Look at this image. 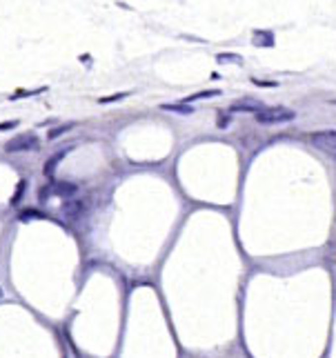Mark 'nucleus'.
<instances>
[{"instance_id": "10", "label": "nucleus", "mask_w": 336, "mask_h": 358, "mask_svg": "<svg viewBox=\"0 0 336 358\" xmlns=\"http://www.w3.org/2000/svg\"><path fill=\"white\" fill-rule=\"evenodd\" d=\"M72 127H74L72 122H63V125H58V127H54V129H49V131H47V138H49V140H56V138H60V136H63V134H67V131L72 129Z\"/></svg>"}, {"instance_id": "2", "label": "nucleus", "mask_w": 336, "mask_h": 358, "mask_svg": "<svg viewBox=\"0 0 336 358\" xmlns=\"http://www.w3.org/2000/svg\"><path fill=\"white\" fill-rule=\"evenodd\" d=\"M309 143L323 152L325 156L336 158V129H325V131H316L309 136Z\"/></svg>"}, {"instance_id": "7", "label": "nucleus", "mask_w": 336, "mask_h": 358, "mask_svg": "<svg viewBox=\"0 0 336 358\" xmlns=\"http://www.w3.org/2000/svg\"><path fill=\"white\" fill-rule=\"evenodd\" d=\"M65 156H67V149H60V152H56L54 156H51L49 160L45 162V167H42V174H45L47 178H51V176H54V171H56V167H58V162L63 160Z\"/></svg>"}, {"instance_id": "20", "label": "nucleus", "mask_w": 336, "mask_h": 358, "mask_svg": "<svg viewBox=\"0 0 336 358\" xmlns=\"http://www.w3.org/2000/svg\"><path fill=\"white\" fill-rule=\"evenodd\" d=\"M332 103H334V105H336V100H332Z\"/></svg>"}, {"instance_id": "4", "label": "nucleus", "mask_w": 336, "mask_h": 358, "mask_svg": "<svg viewBox=\"0 0 336 358\" xmlns=\"http://www.w3.org/2000/svg\"><path fill=\"white\" fill-rule=\"evenodd\" d=\"M87 209H89V200H85V198L74 196L72 200L63 202V214H65V218L67 220H78L81 216L87 214Z\"/></svg>"}, {"instance_id": "17", "label": "nucleus", "mask_w": 336, "mask_h": 358, "mask_svg": "<svg viewBox=\"0 0 336 358\" xmlns=\"http://www.w3.org/2000/svg\"><path fill=\"white\" fill-rule=\"evenodd\" d=\"M252 82H254V85H258V87H276L278 85V82H274V80H256V78Z\"/></svg>"}, {"instance_id": "13", "label": "nucleus", "mask_w": 336, "mask_h": 358, "mask_svg": "<svg viewBox=\"0 0 336 358\" xmlns=\"http://www.w3.org/2000/svg\"><path fill=\"white\" fill-rule=\"evenodd\" d=\"M216 58H218V63H238V65L243 63L241 56H236V54H218Z\"/></svg>"}, {"instance_id": "11", "label": "nucleus", "mask_w": 336, "mask_h": 358, "mask_svg": "<svg viewBox=\"0 0 336 358\" xmlns=\"http://www.w3.org/2000/svg\"><path fill=\"white\" fill-rule=\"evenodd\" d=\"M42 91H45V87H41V89H20V91H14V94L9 96V100H18V98H29V96L42 94Z\"/></svg>"}, {"instance_id": "19", "label": "nucleus", "mask_w": 336, "mask_h": 358, "mask_svg": "<svg viewBox=\"0 0 336 358\" xmlns=\"http://www.w3.org/2000/svg\"><path fill=\"white\" fill-rule=\"evenodd\" d=\"M0 296H2V289H0Z\"/></svg>"}, {"instance_id": "1", "label": "nucleus", "mask_w": 336, "mask_h": 358, "mask_svg": "<svg viewBox=\"0 0 336 358\" xmlns=\"http://www.w3.org/2000/svg\"><path fill=\"white\" fill-rule=\"evenodd\" d=\"M254 118H256V122H258V125H278V122L294 120L296 114L292 112V109L276 105V107H263L260 112L254 114Z\"/></svg>"}, {"instance_id": "16", "label": "nucleus", "mask_w": 336, "mask_h": 358, "mask_svg": "<svg viewBox=\"0 0 336 358\" xmlns=\"http://www.w3.org/2000/svg\"><path fill=\"white\" fill-rule=\"evenodd\" d=\"M18 127V120H9V122H0V131H7V129H14Z\"/></svg>"}, {"instance_id": "8", "label": "nucleus", "mask_w": 336, "mask_h": 358, "mask_svg": "<svg viewBox=\"0 0 336 358\" xmlns=\"http://www.w3.org/2000/svg\"><path fill=\"white\" fill-rule=\"evenodd\" d=\"M161 109L165 112H176V114H194V107L187 103H178V105H161Z\"/></svg>"}, {"instance_id": "18", "label": "nucleus", "mask_w": 336, "mask_h": 358, "mask_svg": "<svg viewBox=\"0 0 336 358\" xmlns=\"http://www.w3.org/2000/svg\"><path fill=\"white\" fill-rule=\"evenodd\" d=\"M218 125H220V127H225V125H227V116H225V114H220V120H218Z\"/></svg>"}, {"instance_id": "9", "label": "nucleus", "mask_w": 336, "mask_h": 358, "mask_svg": "<svg viewBox=\"0 0 336 358\" xmlns=\"http://www.w3.org/2000/svg\"><path fill=\"white\" fill-rule=\"evenodd\" d=\"M211 96H220V91H218V89H205V91H198V94H192V96H187V98H185L183 103L192 105L194 100H201V98H211Z\"/></svg>"}, {"instance_id": "15", "label": "nucleus", "mask_w": 336, "mask_h": 358, "mask_svg": "<svg viewBox=\"0 0 336 358\" xmlns=\"http://www.w3.org/2000/svg\"><path fill=\"white\" fill-rule=\"evenodd\" d=\"M32 216H34V218H42V214H41V211H36V209H25V211H20V218H23V220L25 218H32Z\"/></svg>"}, {"instance_id": "3", "label": "nucleus", "mask_w": 336, "mask_h": 358, "mask_svg": "<svg viewBox=\"0 0 336 358\" xmlns=\"http://www.w3.org/2000/svg\"><path fill=\"white\" fill-rule=\"evenodd\" d=\"M38 147H41V140H38L34 134L16 136V138H11V140H7L5 143V152H9V154L32 152V149H38Z\"/></svg>"}, {"instance_id": "6", "label": "nucleus", "mask_w": 336, "mask_h": 358, "mask_svg": "<svg viewBox=\"0 0 336 358\" xmlns=\"http://www.w3.org/2000/svg\"><path fill=\"white\" fill-rule=\"evenodd\" d=\"M263 109V105L260 103H254V100H241V103H234L229 105V112L236 114V112H250V114H256Z\"/></svg>"}, {"instance_id": "12", "label": "nucleus", "mask_w": 336, "mask_h": 358, "mask_svg": "<svg viewBox=\"0 0 336 358\" xmlns=\"http://www.w3.org/2000/svg\"><path fill=\"white\" fill-rule=\"evenodd\" d=\"M129 96V91H121V94H114V96H103V98H98V103L100 105H105V103H116V100H123V98H127Z\"/></svg>"}, {"instance_id": "5", "label": "nucleus", "mask_w": 336, "mask_h": 358, "mask_svg": "<svg viewBox=\"0 0 336 358\" xmlns=\"http://www.w3.org/2000/svg\"><path fill=\"white\" fill-rule=\"evenodd\" d=\"M51 194L63 198H74L78 194V187L74 183H54L51 185Z\"/></svg>"}, {"instance_id": "14", "label": "nucleus", "mask_w": 336, "mask_h": 358, "mask_svg": "<svg viewBox=\"0 0 336 358\" xmlns=\"http://www.w3.org/2000/svg\"><path fill=\"white\" fill-rule=\"evenodd\" d=\"M23 194H25V180H20L18 187H16V192H14V196H11V205H16V202L23 198Z\"/></svg>"}]
</instances>
